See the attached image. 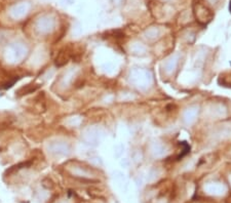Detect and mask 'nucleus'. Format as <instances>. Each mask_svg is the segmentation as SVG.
Returning <instances> with one entry per match:
<instances>
[{
	"label": "nucleus",
	"instance_id": "f257e3e1",
	"mask_svg": "<svg viewBox=\"0 0 231 203\" xmlns=\"http://www.w3.org/2000/svg\"><path fill=\"white\" fill-rule=\"evenodd\" d=\"M70 59H71V50H70L69 47L62 49V50H60L59 54H58V56H56V61H54L56 66H58V67L65 66V65L70 61Z\"/></svg>",
	"mask_w": 231,
	"mask_h": 203
},
{
	"label": "nucleus",
	"instance_id": "f03ea898",
	"mask_svg": "<svg viewBox=\"0 0 231 203\" xmlns=\"http://www.w3.org/2000/svg\"><path fill=\"white\" fill-rule=\"evenodd\" d=\"M39 87H40V85H39V84L26 85V86H24V87L20 88V89L18 90V93H17V97H23V95H28V93H34V91H36V90L38 89Z\"/></svg>",
	"mask_w": 231,
	"mask_h": 203
}]
</instances>
